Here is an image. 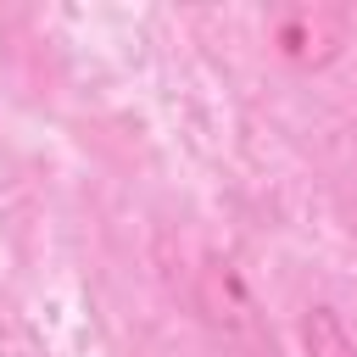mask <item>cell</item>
<instances>
[{
    "mask_svg": "<svg viewBox=\"0 0 357 357\" xmlns=\"http://www.w3.org/2000/svg\"><path fill=\"white\" fill-rule=\"evenodd\" d=\"M301 346H307V357H357V340H351V329L335 307H307Z\"/></svg>",
    "mask_w": 357,
    "mask_h": 357,
    "instance_id": "3",
    "label": "cell"
},
{
    "mask_svg": "<svg viewBox=\"0 0 357 357\" xmlns=\"http://www.w3.org/2000/svg\"><path fill=\"white\" fill-rule=\"evenodd\" d=\"M195 307L206 318V329L234 346L240 357H279V340L268 329V312L257 307L245 273L229 262V257H206L201 273H195Z\"/></svg>",
    "mask_w": 357,
    "mask_h": 357,
    "instance_id": "1",
    "label": "cell"
},
{
    "mask_svg": "<svg viewBox=\"0 0 357 357\" xmlns=\"http://www.w3.org/2000/svg\"><path fill=\"white\" fill-rule=\"evenodd\" d=\"M340 33H346V22L335 11H296L279 22V50L301 67H324L340 50Z\"/></svg>",
    "mask_w": 357,
    "mask_h": 357,
    "instance_id": "2",
    "label": "cell"
}]
</instances>
